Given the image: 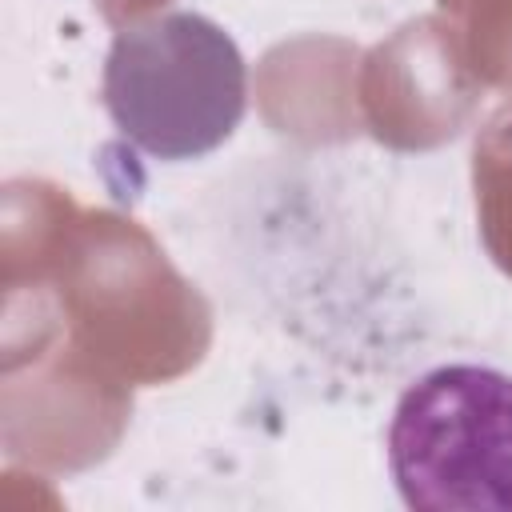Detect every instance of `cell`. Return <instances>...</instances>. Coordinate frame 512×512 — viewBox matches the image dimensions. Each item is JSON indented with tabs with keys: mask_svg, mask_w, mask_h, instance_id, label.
<instances>
[{
	"mask_svg": "<svg viewBox=\"0 0 512 512\" xmlns=\"http://www.w3.org/2000/svg\"><path fill=\"white\" fill-rule=\"evenodd\" d=\"M388 464L408 508H512V376L448 364L396 404Z\"/></svg>",
	"mask_w": 512,
	"mask_h": 512,
	"instance_id": "6da1fadb",
	"label": "cell"
}]
</instances>
